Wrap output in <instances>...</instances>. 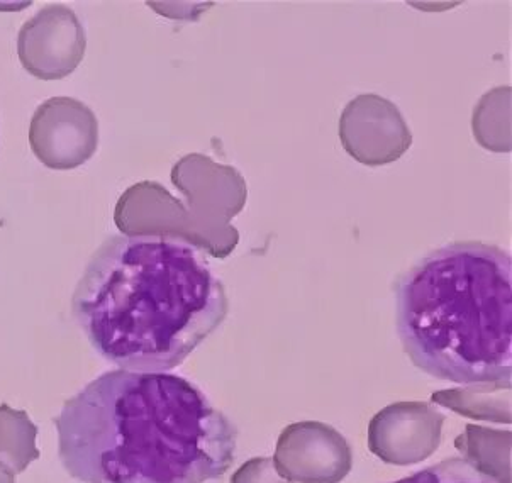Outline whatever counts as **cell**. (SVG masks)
<instances>
[{
    "label": "cell",
    "mask_w": 512,
    "mask_h": 483,
    "mask_svg": "<svg viewBox=\"0 0 512 483\" xmlns=\"http://www.w3.org/2000/svg\"><path fill=\"white\" fill-rule=\"evenodd\" d=\"M455 448L477 472L496 483H511L512 433L467 424Z\"/></svg>",
    "instance_id": "cell-9"
},
{
    "label": "cell",
    "mask_w": 512,
    "mask_h": 483,
    "mask_svg": "<svg viewBox=\"0 0 512 483\" xmlns=\"http://www.w3.org/2000/svg\"><path fill=\"white\" fill-rule=\"evenodd\" d=\"M396 328L414 367L431 377L511 380V255L477 241L431 251L397 280Z\"/></svg>",
    "instance_id": "cell-3"
},
{
    "label": "cell",
    "mask_w": 512,
    "mask_h": 483,
    "mask_svg": "<svg viewBox=\"0 0 512 483\" xmlns=\"http://www.w3.org/2000/svg\"><path fill=\"white\" fill-rule=\"evenodd\" d=\"M273 461L292 483H340L353 468V451L333 426L302 421L280 433Z\"/></svg>",
    "instance_id": "cell-6"
},
{
    "label": "cell",
    "mask_w": 512,
    "mask_h": 483,
    "mask_svg": "<svg viewBox=\"0 0 512 483\" xmlns=\"http://www.w3.org/2000/svg\"><path fill=\"white\" fill-rule=\"evenodd\" d=\"M58 456L80 483H206L233 467L238 429L189 380L112 370L53 417Z\"/></svg>",
    "instance_id": "cell-1"
},
{
    "label": "cell",
    "mask_w": 512,
    "mask_h": 483,
    "mask_svg": "<svg viewBox=\"0 0 512 483\" xmlns=\"http://www.w3.org/2000/svg\"><path fill=\"white\" fill-rule=\"evenodd\" d=\"M38 428L28 412L16 411L7 404L0 406V463H4L14 475L23 473L38 460L36 448Z\"/></svg>",
    "instance_id": "cell-10"
},
{
    "label": "cell",
    "mask_w": 512,
    "mask_h": 483,
    "mask_svg": "<svg viewBox=\"0 0 512 483\" xmlns=\"http://www.w3.org/2000/svg\"><path fill=\"white\" fill-rule=\"evenodd\" d=\"M29 145L45 167L67 172L82 167L99 146V123L90 107L72 97H53L34 112Z\"/></svg>",
    "instance_id": "cell-4"
},
{
    "label": "cell",
    "mask_w": 512,
    "mask_h": 483,
    "mask_svg": "<svg viewBox=\"0 0 512 483\" xmlns=\"http://www.w3.org/2000/svg\"><path fill=\"white\" fill-rule=\"evenodd\" d=\"M390 483H496L477 472L463 458H448L436 465L419 470L411 477Z\"/></svg>",
    "instance_id": "cell-11"
},
{
    "label": "cell",
    "mask_w": 512,
    "mask_h": 483,
    "mask_svg": "<svg viewBox=\"0 0 512 483\" xmlns=\"http://www.w3.org/2000/svg\"><path fill=\"white\" fill-rule=\"evenodd\" d=\"M231 483H292L280 475L273 458H251L231 477Z\"/></svg>",
    "instance_id": "cell-12"
},
{
    "label": "cell",
    "mask_w": 512,
    "mask_h": 483,
    "mask_svg": "<svg viewBox=\"0 0 512 483\" xmlns=\"http://www.w3.org/2000/svg\"><path fill=\"white\" fill-rule=\"evenodd\" d=\"M87 36L77 14L53 4L24 23L17 55L24 70L39 80H62L84 60Z\"/></svg>",
    "instance_id": "cell-5"
},
{
    "label": "cell",
    "mask_w": 512,
    "mask_h": 483,
    "mask_svg": "<svg viewBox=\"0 0 512 483\" xmlns=\"http://www.w3.org/2000/svg\"><path fill=\"white\" fill-rule=\"evenodd\" d=\"M431 402L477 421L511 424V380L468 385L465 389L441 390Z\"/></svg>",
    "instance_id": "cell-8"
},
{
    "label": "cell",
    "mask_w": 512,
    "mask_h": 483,
    "mask_svg": "<svg viewBox=\"0 0 512 483\" xmlns=\"http://www.w3.org/2000/svg\"><path fill=\"white\" fill-rule=\"evenodd\" d=\"M14 477L16 475L12 473V470H9L4 463H0V483H16Z\"/></svg>",
    "instance_id": "cell-13"
},
{
    "label": "cell",
    "mask_w": 512,
    "mask_h": 483,
    "mask_svg": "<svg viewBox=\"0 0 512 483\" xmlns=\"http://www.w3.org/2000/svg\"><path fill=\"white\" fill-rule=\"evenodd\" d=\"M228 311L206 251L165 234L107 238L72 299L73 317L92 348L129 372L179 367Z\"/></svg>",
    "instance_id": "cell-2"
},
{
    "label": "cell",
    "mask_w": 512,
    "mask_h": 483,
    "mask_svg": "<svg viewBox=\"0 0 512 483\" xmlns=\"http://www.w3.org/2000/svg\"><path fill=\"white\" fill-rule=\"evenodd\" d=\"M445 419V414L426 402L390 404L368 424V450L396 467L421 463L440 448Z\"/></svg>",
    "instance_id": "cell-7"
}]
</instances>
